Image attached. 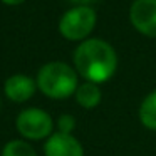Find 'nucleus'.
Returning <instances> with one entry per match:
<instances>
[{
    "instance_id": "nucleus-7",
    "label": "nucleus",
    "mask_w": 156,
    "mask_h": 156,
    "mask_svg": "<svg viewBox=\"0 0 156 156\" xmlns=\"http://www.w3.org/2000/svg\"><path fill=\"white\" fill-rule=\"evenodd\" d=\"M35 92V82L29 76L15 74L5 81V94L14 102H24Z\"/></svg>"
},
{
    "instance_id": "nucleus-6",
    "label": "nucleus",
    "mask_w": 156,
    "mask_h": 156,
    "mask_svg": "<svg viewBox=\"0 0 156 156\" xmlns=\"http://www.w3.org/2000/svg\"><path fill=\"white\" fill-rule=\"evenodd\" d=\"M45 156H84L81 143L71 133H55L44 144Z\"/></svg>"
},
{
    "instance_id": "nucleus-1",
    "label": "nucleus",
    "mask_w": 156,
    "mask_h": 156,
    "mask_svg": "<svg viewBox=\"0 0 156 156\" xmlns=\"http://www.w3.org/2000/svg\"><path fill=\"white\" fill-rule=\"evenodd\" d=\"M77 72L89 82H106L118 67V55L108 42L101 39H87L74 52Z\"/></svg>"
},
{
    "instance_id": "nucleus-3",
    "label": "nucleus",
    "mask_w": 156,
    "mask_h": 156,
    "mask_svg": "<svg viewBox=\"0 0 156 156\" xmlns=\"http://www.w3.org/2000/svg\"><path fill=\"white\" fill-rule=\"evenodd\" d=\"M96 25V12L87 5H79L62 15L59 32L67 41H82L92 32Z\"/></svg>"
},
{
    "instance_id": "nucleus-2",
    "label": "nucleus",
    "mask_w": 156,
    "mask_h": 156,
    "mask_svg": "<svg viewBox=\"0 0 156 156\" xmlns=\"http://www.w3.org/2000/svg\"><path fill=\"white\" fill-rule=\"evenodd\" d=\"M37 86L49 98H69L77 91V76L74 69L64 62H49L39 71Z\"/></svg>"
},
{
    "instance_id": "nucleus-10",
    "label": "nucleus",
    "mask_w": 156,
    "mask_h": 156,
    "mask_svg": "<svg viewBox=\"0 0 156 156\" xmlns=\"http://www.w3.org/2000/svg\"><path fill=\"white\" fill-rule=\"evenodd\" d=\"M2 156H37L29 143H24L20 139H14V141L7 143L2 151Z\"/></svg>"
},
{
    "instance_id": "nucleus-12",
    "label": "nucleus",
    "mask_w": 156,
    "mask_h": 156,
    "mask_svg": "<svg viewBox=\"0 0 156 156\" xmlns=\"http://www.w3.org/2000/svg\"><path fill=\"white\" fill-rule=\"evenodd\" d=\"M69 2L77 4V5H87V4H91V2H94V0H69Z\"/></svg>"
},
{
    "instance_id": "nucleus-8",
    "label": "nucleus",
    "mask_w": 156,
    "mask_h": 156,
    "mask_svg": "<svg viewBox=\"0 0 156 156\" xmlns=\"http://www.w3.org/2000/svg\"><path fill=\"white\" fill-rule=\"evenodd\" d=\"M76 99H77L79 106L86 109L96 108L101 101V89L94 84V82H86V84L79 86L76 91Z\"/></svg>"
},
{
    "instance_id": "nucleus-5",
    "label": "nucleus",
    "mask_w": 156,
    "mask_h": 156,
    "mask_svg": "<svg viewBox=\"0 0 156 156\" xmlns=\"http://www.w3.org/2000/svg\"><path fill=\"white\" fill-rule=\"evenodd\" d=\"M129 19L138 32L148 37H156V0H134Z\"/></svg>"
},
{
    "instance_id": "nucleus-11",
    "label": "nucleus",
    "mask_w": 156,
    "mask_h": 156,
    "mask_svg": "<svg viewBox=\"0 0 156 156\" xmlns=\"http://www.w3.org/2000/svg\"><path fill=\"white\" fill-rule=\"evenodd\" d=\"M72 126H74V119L71 118V116H62L61 119H59V128H61V133H69L72 129Z\"/></svg>"
},
{
    "instance_id": "nucleus-13",
    "label": "nucleus",
    "mask_w": 156,
    "mask_h": 156,
    "mask_svg": "<svg viewBox=\"0 0 156 156\" xmlns=\"http://www.w3.org/2000/svg\"><path fill=\"white\" fill-rule=\"evenodd\" d=\"M4 4H7V5H19V4H22L24 0H2Z\"/></svg>"
},
{
    "instance_id": "nucleus-9",
    "label": "nucleus",
    "mask_w": 156,
    "mask_h": 156,
    "mask_svg": "<svg viewBox=\"0 0 156 156\" xmlns=\"http://www.w3.org/2000/svg\"><path fill=\"white\" fill-rule=\"evenodd\" d=\"M139 119L148 129L156 131V91L148 94L139 108Z\"/></svg>"
},
{
    "instance_id": "nucleus-4",
    "label": "nucleus",
    "mask_w": 156,
    "mask_h": 156,
    "mask_svg": "<svg viewBox=\"0 0 156 156\" xmlns=\"http://www.w3.org/2000/svg\"><path fill=\"white\" fill-rule=\"evenodd\" d=\"M17 131L27 139H44L52 133V119L42 109H25L17 116Z\"/></svg>"
}]
</instances>
